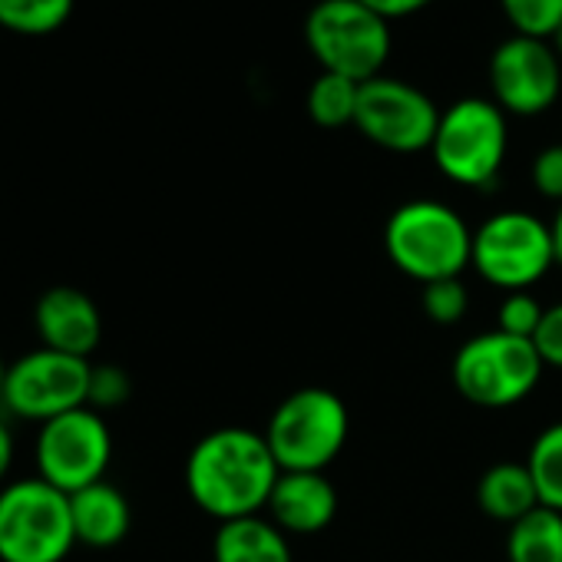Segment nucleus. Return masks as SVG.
I'll list each match as a JSON object with an SVG mask.
<instances>
[{
    "instance_id": "nucleus-13",
    "label": "nucleus",
    "mask_w": 562,
    "mask_h": 562,
    "mask_svg": "<svg viewBox=\"0 0 562 562\" xmlns=\"http://www.w3.org/2000/svg\"><path fill=\"white\" fill-rule=\"evenodd\" d=\"M34 328L44 348L90 361V355L103 338V315L87 292L57 285L37 299Z\"/></svg>"
},
{
    "instance_id": "nucleus-23",
    "label": "nucleus",
    "mask_w": 562,
    "mask_h": 562,
    "mask_svg": "<svg viewBox=\"0 0 562 562\" xmlns=\"http://www.w3.org/2000/svg\"><path fill=\"white\" fill-rule=\"evenodd\" d=\"M420 305H424L430 322L457 325V322H463V315L470 308V295H467V285H463L460 278H440V281H430V285H424Z\"/></svg>"
},
{
    "instance_id": "nucleus-2",
    "label": "nucleus",
    "mask_w": 562,
    "mask_h": 562,
    "mask_svg": "<svg viewBox=\"0 0 562 562\" xmlns=\"http://www.w3.org/2000/svg\"><path fill=\"white\" fill-rule=\"evenodd\" d=\"M384 248L394 268L430 285L440 278H460L473 261V232L457 209L437 199H414L391 212Z\"/></svg>"
},
{
    "instance_id": "nucleus-17",
    "label": "nucleus",
    "mask_w": 562,
    "mask_h": 562,
    "mask_svg": "<svg viewBox=\"0 0 562 562\" xmlns=\"http://www.w3.org/2000/svg\"><path fill=\"white\" fill-rule=\"evenodd\" d=\"M476 503L490 519L506 522V526H513L516 519H522L526 513L542 506L526 460L490 467L476 483Z\"/></svg>"
},
{
    "instance_id": "nucleus-5",
    "label": "nucleus",
    "mask_w": 562,
    "mask_h": 562,
    "mask_svg": "<svg viewBox=\"0 0 562 562\" xmlns=\"http://www.w3.org/2000/svg\"><path fill=\"white\" fill-rule=\"evenodd\" d=\"M305 44L325 74L368 83L391 57V21L361 0H318L305 18Z\"/></svg>"
},
{
    "instance_id": "nucleus-22",
    "label": "nucleus",
    "mask_w": 562,
    "mask_h": 562,
    "mask_svg": "<svg viewBox=\"0 0 562 562\" xmlns=\"http://www.w3.org/2000/svg\"><path fill=\"white\" fill-rule=\"evenodd\" d=\"M499 8L519 37L552 41L562 27V0H499Z\"/></svg>"
},
{
    "instance_id": "nucleus-24",
    "label": "nucleus",
    "mask_w": 562,
    "mask_h": 562,
    "mask_svg": "<svg viewBox=\"0 0 562 562\" xmlns=\"http://www.w3.org/2000/svg\"><path fill=\"white\" fill-rule=\"evenodd\" d=\"M546 308L529 295V292H509L503 302H499V312H496V328L503 335H513V338H526L532 341L539 322H542Z\"/></svg>"
},
{
    "instance_id": "nucleus-6",
    "label": "nucleus",
    "mask_w": 562,
    "mask_h": 562,
    "mask_svg": "<svg viewBox=\"0 0 562 562\" xmlns=\"http://www.w3.org/2000/svg\"><path fill=\"white\" fill-rule=\"evenodd\" d=\"M506 146V113L493 100L467 97L440 113L430 153L437 169L450 182L467 189H486L503 169Z\"/></svg>"
},
{
    "instance_id": "nucleus-19",
    "label": "nucleus",
    "mask_w": 562,
    "mask_h": 562,
    "mask_svg": "<svg viewBox=\"0 0 562 562\" xmlns=\"http://www.w3.org/2000/svg\"><path fill=\"white\" fill-rule=\"evenodd\" d=\"M358 93H361V83H355L348 77H338V74H322L308 90V116H312V123L322 126V130L355 126Z\"/></svg>"
},
{
    "instance_id": "nucleus-14",
    "label": "nucleus",
    "mask_w": 562,
    "mask_h": 562,
    "mask_svg": "<svg viewBox=\"0 0 562 562\" xmlns=\"http://www.w3.org/2000/svg\"><path fill=\"white\" fill-rule=\"evenodd\" d=\"M268 519L289 536H312L331 526L338 513V490L325 473H289L281 470L271 496Z\"/></svg>"
},
{
    "instance_id": "nucleus-30",
    "label": "nucleus",
    "mask_w": 562,
    "mask_h": 562,
    "mask_svg": "<svg viewBox=\"0 0 562 562\" xmlns=\"http://www.w3.org/2000/svg\"><path fill=\"white\" fill-rule=\"evenodd\" d=\"M549 232H552V251H555V265L562 268V205H559L555 218L549 222Z\"/></svg>"
},
{
    "instance_id": "nucleus-29",
    "label": "nucleus",
    "mask_w": 562,
    "mask_h": 562,
    "mask_svg": "<svg viewBox=\"0 0 562 562\" xmlns=\"http://www.w3.org/2000/svg\"><path fill=\"white\" fill-rule=\"evenodd\" d=\"M11 463H14V434H11L8 420L0 417V486H4V480L11 473Z\"/></svg>"
},
{
    "instance_id": "nucleus-9",
    "label": "nucleus",
    "mask_w": 562,
    "mask_h": 562,
    "mask_svg": "<svg viewBox=\"0 0 562 562\" xmlns=\"http://www.w3.org/2000/svg\"><path fill=\"white\" fill-rule=\"evenodd\" d=\"M110 457L113 437L103 414L93 407H77L41 424L34 447L37 476H44L67 496L90 483H100L106 476Z\"/></svg>"
},
{
    "instance_id": "nucleus-12",
    "label": "nucleus",
    "mask_w": 562,
    "mask_h": 562,
    "mask_svg": "<svg viewBox=\"0 0 562 562\" xmlns=\"http://www.w3.org/2000/svg\"><path fill=\"white\" fill-rule=\"evenodd\" d=\"M493 103L513 116L546 113L562 90V60L552 44L536 37H509L490 57Z\"/></svg>"
},
{
    "instance_id": "nucleus-4",
    "label": "nucleus",
    "mask_w": 562,
    "mask_h": 562,
    "mask_svg": "<svg viewBox=\"0 0 562 562\" xmlns=\"http://www.w3.org/2000/svg\"><path fill=\"white\" fill-rule=\"evenodd\" d=\"M351 417L328 387H302L281 401L265 427V440L281 470L325 473L348 443Z\"/></svg>"
},
{
    "instance_id": "nucleus-32",
    "label": "nucleus",
    "mask_w": 562,
    "mask_h": 562,
    "mask_svg": "<svg viewBox=\"0 0 562 562\" xmlns=\"http://www.w3.org/2000/svg\"><path fill=\"white\" fill-rule=\"evenodd\" d=\"M552 50H555V57L562 60V27H559V31L552 34Z\"/></svg>"
},
{
    "instance_id": "nucleus-26",
    "label": "nucleus",
    "mask_w": 562,
    "mask_h": 562,
    "mask_svg": "<svg viewBox=\"0 0 562 562\" xmlns=\"http://www.w3.org/2000/svg\"><path fill=\"white\" fill-rule=\"evenodd\" d=\"M529 176H532V186H536L539 195H546V199H552V202L562 205V143L546 146L532 159Z\"/></svg>"
},
{
    "instance_id": "nucleus-7",
    "label": "nucleus",
    "mask_w": 562,
    "mask_h": 562,
    "mask_svg": "<svg viewBox=\"0 0 562 562\" xmlns=\"http://www.w3.org/2000/svg\"><path fill=\"white\" fill-rule=\"evenodd\" d=\"M542 358L532 341L503 335L499 328L470 338L453 358L457 391L486 411H503L532 394L542 378Z\"/></svg>"
},
{
    "instance_id": "nucleus-31",
    "label": "nucleus",
    "mask_w": 562,
    "mask_h": 562,
    "mask_svg": "<svg viewBox=\"0 0 562 562\" xmlns=\"http://www.w3.org/2000/svg\"><path fill=\"white\" fill-rule=\"evenodd\" d=\"M8 368H11V364H4V358H0V407H4V387H8Z\"/></svg>"
},
{
    "instance_id": "nucleus-16",
    "label": "nucleus",
    "mask_w": 562,
    "mask_h": 562,
    "mask_svg": "<svg viewBox=\"0 0 562 562\" xmlns=\"http://www.w3.org/2000/svg\"><path fill=\"white\" fill-rule=\"evenodd\" d=\"M212 559L215 562H295L289 532H281L261 513L218 522V532L212 539Z\"/></svg>"
},
{
    "instance_id": "nucleus-21",
    "label": "nucleus",
    "mask_w": 562,
    "mask_h": 562,
    "mask_svg": "<svg viewBox=\"0 0 562 562\" xmlns=\"http://www.w3.org/2000/svg\"><path fill=\"white\" fill-rule=\"evenodd\" d=\"M526 467L532 473L539 503L562 513V420L539 430V437L529 447Z\"/></svg>"
},
{
    "instance_id": "nucleus-20",
    "label": "nucleus",
    "mask_w": 562,
    "mask_h": 562,
    "mask_svg": "<svg viewBox=\"0 0 562 562\" xmlns=\"http://www.w3.org/2000/svg\"><path fill=\"white\" fill-rule=\"evenodd\" d=\"M77 0H0V27L24 37H47L74 18Z\"/></svg>"
},
{
    "instance_id": "nucleus-11",
    "label": "nucleus",
    "mask_w": 562,
    "mask_h": 562,
    "mask_svg": "<svg viewBox=\"0 0 562 562\" xmlns=\"http://www.w3.org/2000/svg\"><path fill=\"white\" fill-rule=\"evenodd\" d=\"M355 126L374 146L411 156L430 149L440 126V110L424 90L394 77H374L361 83Z\"/></svg>"
},
{
    "instance_id": "nucleus-18",
    "label": "nucleus",
    "mask_w": 562,
    "mask_h": 562,
    "mask_svg": "<svg viewBox=\"0 0 562 562\" xmlns=\"http://www.w3.org/2000/svg\"><path fill=\"white\" fill-rule=\"evenodd\" d=\"M509 562H562V513L536 506L506 532Z\"/></svg>"
},
{
    "instance_id": "nucleus-27",
    "label": "nucleus",
    "mask_w": 562,
    "mask_h": 562,
    "mask_svg": "<svg viewBox=\"0 0 562 562\" xmlns=\"http://www.w3.org/2000/svg\"><path fill=\"white\" fill-rule=\"evenodd\" d=\"M532 345L542 358L546 368H559L562 371V302L546 308L536 335H532Z\"/></svg>"
},
{
    "instance_id": "nucleus-15",
    "label": "nucleus",
    "mask_w": 562,
    "mask_h": 562,
    "mask_svg": "<svg viewBox=\"0 0 562 562\" xmlns=\"http://www.w3.org/2000/svg\"><path fill=\"white\" fill-rule=\"evenodd\" d=\"M70 516H74L77 542L93 546V549L120 546L133 526L130 499L123 496V490H116L106 480L70 493Z\"/></svg>"
},
{
    "instance_id": "nucleus-1",
    "label": "nucleus",
    "mask_w": 562,
    "mask_h": 562,
    "mask_svg": "<svg viewBox=\"0 0 562 562\" xmlns=\"http://www.w3.org/2000/svg\"><path fill=\"white\" fill-rule=\"evenodd\" d=\"M281 476L265 434L248 427H218L205 434L186 460V490L192 503L218 522L258 516Z\"/></svg>"
},
{
    "instance_id": "nucleus-8",
    "label": "nucleus",
    "mask_w": 562,
    "mask_h": 562,
    "mask_svg": "<svg viewBox=\"0 0 562 562\" xmlns=\"http://www.w3.org/2000/svg\"><path fill=\"white\" fill-rule=\"evenodd\" d=\"M493 289L529 292L536 281L555 265L552 232L546 222L522 209H506L490 215L473 232V261Z\"/></svg>"
},
{
    "instance_id": "nucleus-25",
    "label": "nucleus",
    "mask_w": 562,
    "mask_h": 562,
    "mask_svg": "<svg viewBox=\"0 0 562 562\" xmlns=\"http://www.w3.org/2000/svg\"><path fill=\"white\" fill-rule=\"evenodd\" d=\"M133 394V381L123 368L116 364H93V378H90V407L93 411H110L126 404Z\"/></svg>"
},
{
    "instance_id": "nucleus-3",
    "label": "nucleus",
    "mask_w": 562,
    "mask_h": 562,
    "mask_svg": "<svg viewBox=\"0 0 562 562\" xmlns=\"http://www.w3.org/2000/svg\"><path fill=\"white\" fill-rule=\"evenodd\" d=\"M77 546L70 496L44 476L0 486V562H64Z\"/></svg>"
},
{
    "instance_id": "nucleus-10",
    "label": "nucleus",
    "mask_w": 562,
    "mask_h": 562,
    "mask_svg": "<svg viewBox=\"0 0 562 562\" xmlns=\"http://www.w3.org/2000/svg\"><path fill=\"white\" fill-rule=\"evenodd\" d=\"M93 364L87 358L37 348L8 368L4 407L21 420L47 424L77 407H90Z\"/></svg>"
},
{
    "instance_id": "nucleus-28",
    "label": "nucleus",
    "mask_w": 562,
    "mask_h": 562,
    "mask_svg": "<svg viewBox=\"0 0 562 562\" xmlns=\"http://www.w3.org/2000/svg\"><path fill=\"white\" fill-rule=\"evenodd\" d=\"M371 11H378L384 21H397V18H411L424 8H430L434 0H361Z\"/></svg>"
}]
</instances>
